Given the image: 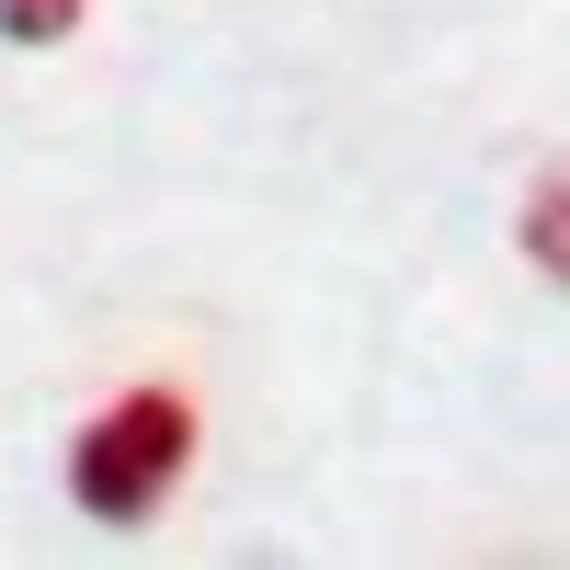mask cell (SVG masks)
Instances as JSON below:
<instances>
[{"label": "cell", "instance_id": "6da1fadb", "mask_svg": "<svg viewBox=\"0 0 570 570\" xmlns=\"http://www.w3.org/2000/svg\"><path fill=\"white\" fill-rule=\"evenodd\" d=\"M183 456H195V411L171 389H137L69 445V491H80L91 525H149L171 502V480H183Z\"/></svg>", "mask_w": 570, "mask_h": 570}, {"label": "cell", "instance_id": "7a4b0ae2", "mask_svg": "<svg viewBox=\"0 0 570 570\" xmlns=\"http://www.w3.org/2000/svg\"><path fill=\"white\" fill-rule=\"evenodd\" d=\"M525 263L570 285V171H548L537 195H525Z\"/></svg>", "mask_w": 570, "mask_h": 570}, {"label": "cell", "instance_id": "3957f363", "mask_svg": "<svg viewBox=\"0 0 570 570\" xmlns=\"http://www.w3.org/2000/svg\"><path fill=\"white\" fill-rule=\"evenodd\" d=\"M0 35L12 46H58V35H80V0H0Z\"/></svg>", "mask_w": 570, "mask_h": 570}]
</instances>
